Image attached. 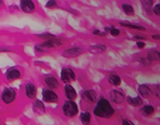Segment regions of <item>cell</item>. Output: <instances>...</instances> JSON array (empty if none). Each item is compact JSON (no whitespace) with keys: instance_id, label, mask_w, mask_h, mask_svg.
<instances>
[{"instance_id":"obj_14","label":"cell","mask_w":160,"mask_h":125,"mask_svg":"<svg viewBox=\"0 0 160 125\" xmlns=\"http://www.w3.org/2000/svg\"><path fill=\"white\" fill-rule=\"evenodd\" d=\"M64 94H65V96H66V98H68L69 100H74V99L76 98V91H75V89L69 84V83L64 86Z\"/></svg>"},{"instance_id":"obj_15","label":"cell","mask_w":160,"mask_h":125,"mask_svg":"<svg viewBox=\"0 0 160 125\" xmlns=\"http://www.w3.org/2000/svg\"><path fill=\"white\" fill-rule=\"evenodd\" d=\"M33 110H34V113L35 114H39V115H42L45 113V105L42 100H35L33 103Z\"/></svg>"},{"instance_id":"obj_33","label":"cell","mask_w":160,"mask_h":125,"mask_svg":"<svg viewBox=\"0 0 160 125\" xmlns=\"http://www.w3.org/2000/svg\"><path fill=\"white\" fill-rule=\"evenodd\" d=\"M136 46H138L139 49H143V48L145 46V44H144V41H138V43H136Z\"/></svg>"},{"instance_id":"obj_7","label":"cell","mask_w":160,"mask_h":125,"mask_svg":"<svg viewBox=\"0 0 160 125\" xmlns=\"http://www.w3.org/2000/svg\"><path fill=\"white\" fill-rule=\"evenodd\" d=\"M43 99L46 103H56L59 100L58 94L51 89H44L43 90Z\"/></svg>"},{"instance_id":"obj_10","label":"cell","mask_w":160,"mask_h":125,"mask_svg":"<svg viewBox=\"0 0 160 125\" xmlns=\"http://www.w3.org/2000/svg\"><path fill=\"white\" fill-rule=\"evenodd\" d=\"M44 83H45V85L48 88H50V89H58L59 88V81L53 74L45 75L44 76Z\"/></svg>"},{"instance_id":"obj_34","label":"cell","mask_w":160,"mask_h":125,"mask_svg":"<svg viewBox=\"0 0 160 125\" xmlns=\"http://www.w3.org/2000/svg\"><path fill=\"white\" fill-rule=\"evenodd\" d=\"M66 10H68L69 13H71V14H74V15H79V13L76 10H73V9H66Z\"/></svg>"},{"instance_id":"obj_26","label":"cell","mask_w":160,"mask_h":125,"mask_svg":"<svg viewBox=\"0 0 160 125\" xmlns=\"http://www.w3.org/2000/svg\"><path fill=\"white\" fill-rule=\"evenodd\" d=\"M143 2V5H144V8H145V10L148 11V13H151L153 10L150 9L151 8V5H153V0H141Z\"/></svg>"},{"instance_id":"obj_37","label":"cell","mask_w":160,"mask_h":125,"mask_svg":"<svg viewBox=\"0 0 160 125\" xmlns=\"http://www.w3.org/2000/svg\"><path fill=\"white\" fill-rule=\"evenodd\" d=\"M10 10H11V11H14V10H15V11H16V10H18V6L11 5V6H10Z\"/></svg>"},{"instance_id":"obj_9","label":"cell","mask_w":160,"mask_h":125,"mask_svg":"<svg viewBox=\"0 0 160 125\" xmlns=\"http://www.w3.org/2000/svg\"><path fill=\"white\" fill-rule=\"evenodd\" d=\"M5 78H6L8 81H15V80L21 78V73L16 68H9L5 72Z\"/></svg>"},{"instance_id":"obj_27","label":"cell","mask_w":160,"mask_h":125,"mask_svg":"<svg viewBox=\"0 0 160 125\" xmlns=\"http://www.w3.org/2000/svg\"><path fill=\"white\" fill-rule=\"evenodd\" d=\"M139 61H140V64H143V65H145V66L151 65V63H153V60H151V59H149L148 57H146V58H140V59H139Z\"/></svg>"},{"instance_id":"obj_8","label":"cell","mask_w":160,"mask_h":125,"mask_svg":"<svg viewBox=\"0 0 160 125\" xmlns=\"http://www.w3.org/2000/svg\"><path fill=\"white\" fill-rule=\"evenodd\" d=\"M82 98L84 101L91 104V103H95L98 100V95L95 93V90H93V89H88V90H84L82 93Z\"/></svg>"},{"instance_id":"obj_30","label":"cell","mask_w":160,"mask_h":125,"mask_svg":"<svg viewBox=\"0 0 160 125\" xmlns=\"http://www.w3.org/2000/svg\"><path fill=\"white\" fill-rule=\"evenodd\" d=\"M46 8L48 9H55V8H58V3L55 2V0H49V2L46 3Z\"/></svg>"},{"instance_id":"obj_11","label":"cell","mask_w":160,"mask_h":125,"mask_svg":"<svg viewBox=\"0 0 160 125\" xmlns=\"http://www.w3.org/2000/svg\"><path fill=\"white\" fill-rule=\"evenodd\" d=\"M20 9L24 13H33L35 10V4L33 3V0H20Z\"/></svg>"},{"instance_id":"obj_22","label":"cell","mask_w":160,"mask_h":125,"mask_svg":"<svg viewBox=\"0 0 160 125\" xmlns=\"http://www.w3.org/2000/svg\"><path fill=\"white\" fill-rule=\"evenodd\" d=\"M154 113V106L153 105H144L141 108V114L144 116H150Z\"/></svg>"},{"instance_id":"obj_31","label":"cell","mask_w":160,"mask_h":125,"mask_svg":"<svg viewBox=\"0 0 160 125\" xmlns=\"http://www.w3.org/2000/svg\"><path fill=\"white\" fill-rule=\"evenodd\" d=\"M153 13L155 14L156 17H160V3H159V4H156V5L153 8Z\"/></svg>"},{"instance_id":"obj_28","label":"cell","mask_w":160,"mask_h":125,"mask_svg":"<svg viewBox=\"0 0 160 125\" xmlns=\"http://www.w3.org/2000/svg\"><path fill=\"white\" fill-rule=\"evenodd\" d=\"M151 93L156 96V98H160V85H154L153 88H151Z\"/></svg>"},{"instance_id":"obj_29","label":"cell","mask_w":160,"mask_h":125,"mask_svg":"<svg viewBox=\"0 0 160 125\" xmlns=\"http://www.w3.org/2000/svg\"><path fill=\"white\" fill-rule=\"evenodd\" d=\"M38 38H42V39H53V38H56L55 35H53V34H49V33H43V34H38Z\"/></svg>"},{"instance_id":"obj_16","label":"cell","mask_w":160,"mask_h":125,"mask_svg":"<svg viewBox=\"0 0 160 125\" xmlns=\"http://www.w3.org/2000/svg\"><path fill=\"white\" fill-rule=\"evenodd\" d=\"M138 91H139V94H140L141 98H145V99H146V98H149L150 94H151V88H150L149 85H146V84H141V85H139Z\"/></svg>"},{"instance_id":"obj_21","label":"cell","mask_w":160,"mask_h":125,"mask_svg":"<svg viewBox=\"0 0 160 125\" xmlns=\"http://www.w3.org/2000/svg\"><path fill=\"white\" fill-rule=\"evenodd\" d=\"M148 58L151 59L153 61H160V51L158 50H149L148 51Z\"/></svg>"},{"instance_id":"obj_24","label":"cell","mask_w":160,"mask_h":125,"mask_svg":"<svg viewBox=\"0 0 160 125\" xmlns=\"http://www.w3.org/2000/svg\"><path fill=\"white\" fill-rule=\"evenodd\" d=\"M122 8H123V11L126 14V15H134V8H133L130 4H123Z\"/></svg>"},{"instance_id":"obj_2","label":"cell","mask_w":160,"mask_h":125,"mask_svg":"<svg viewBox=\"0 0 160 125\" xmlns=\"http://www.w3.org/2000/svg\"><path fill=\"white\" fill-rule=\"evenodd\" d=\"M63 45V41L58 38H53V39H48L45 40L43 44H40V45H35V51L39 54H42V53H46L49 51L50 49H54L56 46H60Z\"/></svg>"},{"instance_id":"obj_13","label":"cell","mask_w":160,"mask_h":125,"mask_svg":"<svg viewBox=\"0 0 160 125\" xmlns=\"http://www.w3.org/2000/svg\"><path fill=\"white\" fill-rule=\"evenodd\" d=\"M110 98H111V100H113L115 104H122V103L125 100L124 94L120 91V90H113V91L110 93Z\"/></svg>"},{"instance_id":"obj_20","label":"cell","mask_w":160,"mask_h":125,"mask_svg":"<svg viewBox=\"0 0 160 125\" xmlns=\"http://www.w3.org/2000/svg\"><path fill=\"white\" fill-rule=\"evenodd\" d=\"M108 81L110 83L111 85L118 86V85H120V83H122V79H120V76L116 75V74H110V75L108 76Z\"/></svg>"},{"instance_id":"obj_36","label":"cell","mask_w":160,"mask_h":125,"mask_svg":"<svg viewBox=\"0 0 160 125\" xmlns=\"http://www.w3.org/2000/svg\"><path fill=\"white\" fill-rule=\"evenodd\" d=\"M151 38H153V40H160V35H158V34H155V35H153Z\"/></svg>"},{"instance_id":"obj_38","label":"cell","mask_w":160,"mask_h":125,"mask_svg":"<svg viewBox=\"0 0 160 125\" xmlns=\"http://www.w3.org/2000/svg\"><path fill=\"white\" fill-rule=\"evenodd\" d=\"M3 6V0H0V8Z\"/></svg>"},{"instance_id":"obj_5","label":"cell","mask_w":160,"mask_h":125,"mask_svg":"<svg viewBox=\"0 0 160 125\" xmlns=\"http://www.w3.org/2000/svg\"><path fill=\"white\" fill-rule=\"evenodd\" d=\"M60 78H61V81L65 83V84L71 83V81H74L76 79L74 70H73V69H70V68H63L61 73H60Z\"/></svg>"},{"instance_id":"obj_35","label":"cell","mask_w":160,"mask_h":125,"mask_svg":"<svg viewBox=\"0 0 160 125\" xmlns=\"http://www.w3.org/2000/svg\"><path fill=\"white\" fill-rule=\"evenodd\" d=\"M123 124H126V125H131L133 123H131L130 120H126V119H124V120H123Z\"/></svg>"},{"instance_id":"obj_6","label":"cell","mask_w":160,"mask_h":125,"mask_svg":"<svg viewBox=\"0 0 160 125\" xmlns=\"http://www.w3.org/2000/svg\"><path fill=\"white\" fill-rule=\"evenodd\" d=\"M83 51H84V49H83L82 46L68 48V49H65V50L63 51V57H64V58H68V59H70V58H76V57H79L80 54H83Z\"/></svg>"},{"instance_id":"obj_23","label":"cell","mask_w":160,"mask_h":125,"mask_svg":"<svg viewBox=\"0 0 160 125\" xmlns=\"http://www.w3.org/2000/svg\"><path fill=\"white\" fill-rule=\"evenodd\" d=\"M80 121H82L83 124H88V123H90V121H91V115H90V113L84 112V113L80 114Z\"/></svg>"},{"instance_id":"obj_19","label":"cell","mask_w":160,"mask_h":125,"mask_svg":"<svg viewBox=\"0 0 160 125\" xmlns=\"http://www.w3.org/2000/svg\"><path fill=\"white\" fill-rule=\"evenodd\" d=\"M120 25L123 26H128L130 29H135V30H140V31H144L145 28L141 26V25H138V24H133V23H128V21H120Z\"/></svg>"},{"instance_id":"obj_32","label":"cell","mask_w":160,"mask_h":125,"mask_svg":"<svg viewBox=\"0 0 160 125\" xmlns=\"http://www.w3.org/2000/svg\"><path fill=\"white\" fill-rule=\"evenodd\" d=\"M93 34H94V35H99V36H105L108 33H106V31H101V30H94V31H93Z\"/></svg>"},{"instance_id":"obj_18","label":"cell","mask_w":160,"mask_h":125,"mask_svg":"<svg viewBox=\"0 0 160 125\" xmlns=\"http://www.w3.org/2000/svg\"><path fill=\"white\" fill-rule=\"evenodd\" d=\"M126 101L129 105H133V106H140L143 104V100L140 96H128Z\"/></svg>"},{"instance_id":"obj_17","label":"cell","mask_w":160,"mask_h":125,"mask_svg":"<svg viewBox=\"0 0 160 125\" xmlns=\"http://www.w3.org/2000/svg\"><path fill=\"white\" fill-rule=\"evenodd\" d=\"M105 50H106V45L104 44H95L88 48V51L91 54H100V53H104Z\"/></svg>"},{"instance_id":"obj_4","label":"cell","mask_w":160,"mask_h":125,"mask_svg":"<svg viewBox=\"0 0 160 125\" xmlns=\"http://www.w3.org/2000/svg\"><path fill=\"white\" fill-rule=\"evenodd\" d=\"M0 98H2V101L4 104H11V103H14L15 99H16V91L13 88H4V90L2 91V95H0Z\"/></svg>"},{"instance_id":"obj_3","label":"cell","mask_w":160,"mask_h":125,"mask_svg":"<svg viewBox=\"0 0 160 125\" xmlns=\"http://www.w3.org/2000/svg\"><path fill=\"white\" fill-rule=\"evenodd\" d=\"M79 112V109H78V105L73 101V100H66L64 104H63V113L65 116H68V118H73L78 114Z\"/></svg>"},{"instance_id":"obj_1","label":"cell","mask_w":160,"mask_h":125,"mask_svg":"<svg viewBox=\"0 0 160 125\" xmlns=\"http://www.w3.org/2000/svg\"><path fill=\"white\" fill-rule=\"evenodd\" d=\"M115 113L114 108L110 105V103L106 100L105 98H100L94 108V115H96L98 118H104V119H109L110 116H113Z\"/></svg>"},{"instance_id":"obj_25","label":"cell","mask_w":160,"mask_h":125,"mask_svg":"<svg viewBox=\"0 0 160 125\" xmlns=\"http://www.w3.org/2000/svg\"><path fill=\"white\" fill-rule=\"evenodd\" d=\"M105 31L106 33H110V35H113V36L120 35V30L116 29V28H114V26H105Z\"/></svg>"},{"instance_id":"obj_12","label":"cell","mask_w":160,"mask_h":125,"mask_svg":"<svg viewBox=\"0 0 160 125\" xmlns=\"http://www.w3.org/2000/svg\"><path fill=\"white\" fill-rule=\"evenodd\" d=\"M25 94L29 99H35L36 98V86L33 83H26L25 85Z\"/></svg>"}]
</instances>
